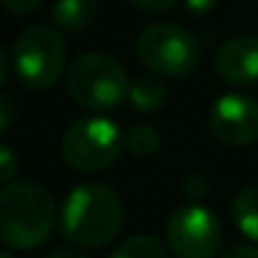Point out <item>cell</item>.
<instances>
[{
  "instance_id": "cell-1",
  "label": "cell",
  "mask_w": 258,
  "mask_h": 258,
  "mask_svg": "<svg viewBox=\"0 0 258 258\" xmlns=\"http://www.w3.org/2000/svg\"><path fill=\"white\" fill-rule=\"evenodd\" d=\"M56 198L33 180H13L0 192V238L8 248H38L56 225Z\"/></svg>"
},
{
  "instance_id": "cell-2",
  "label": "cell",
  "mask_w": 258,
  "mask_h": 258,
  "mask_svg": "<svg viewBox=\"0 0 258 258\" xmlns=\"http://www.w3.org/2000/svg\"><path fill=\"white\" fill-rule=\"evenodd\" d=\"M124 223L121 198L99 182L79 185L69 192L61 213L63 235L81 248H101L116 238Z\"/></svg>"
},
{
  "instance_id": "cell-3",
  "label": "cell",
  "mask_w": 258,
  "mask_h": 258,
  "mask_svg": "<svg viewBox=\"0 0 258 258\" xmlns=\"http://www.w3.org/2000/svg\"><path fill=\"white\" fill-rule=\"evenodd\" d=\"M66 89L71 99L91 111L114 109L126 99L129 79L119 61L106 53H84L66 71Z\"/></svg>"
},
{
  "instance_id": "cell-4",
  "label": "cell",
  "mask_w": 258,
  "mask_h": 258,
  "mask_svg": "<svg viewBox=\"0 0 258 258\" xmlns=\"http://www.w3.org/2000/svg\"><path fill=\"white\" fill-rule=\"evenodd\" d=\"M140 63L162 79H185L198 69L200 41L175 23L147 26L137 38Z\"/></svg>"
},
{
  "instance_id": "cell-5",
  "label": "cell",
  "mask_w": 258,
  "mask_h": 258,
  "mask_svg": "<svg viewBox=\"0 0 258 258\" xmlns=\"http://www.w3.org/2000/svg\"><path fill=\"white\" fill-rule=\"evenodd\" d=\"M124 147L121 129L106 116H86L69 126L61 140V157L76 172L109 167Z\"/></svg>"
},
{
  "instance_id": "cell-6",
  "label": "cell",
  "mask_w": 258,
  "mask_h": 258,
  "mask_svg": "<svg viewBox=\"0 0 258 258\" xmlns=\"http://www.w3.org/2000/svg\"><path fill=\"white\" fill-rule=\"evenodd\" d=\"M13 71L31 89H48L61 79L66 63V43L51 26L26 28L13 46Z\"/></svg>"
},
{
  "instance_id": "cell-7",
  "label": "cell",
  "mask_w": 258,
  "mask_h": 258,
  "mask_svg": "<svg viewBox=\"0 0 258 258\" xmlns=\"http://www.w3.org/2000/svg\"><path fill=\"white\" fill-rule=\"evenodd\" d=\"M167 243L177 258H215L223 243V230L213 210L190 203L170 215Z\"/></svg>"
},
{
  "instance_id": "cell-8",
  "label": "cell",
  "mask_w": 258,
  "mask_h": 258,
  "mask_svg": "<svg viewBox=\"0 0 258 258\" xmlns=\"http://www.w3.org/2000/svg\"><path fill=\"white\" fill-rule=\"evenodd\" d=\"M210 129L225 145L258 142V99L250 94H223L210 109Z\"/></svg>"
},
{
  "instance_id": "cell-9",
  "label": "cell",
  "mask_w": 258,
  "mask_h": 258,
  "mask_svg": "<svg viewBox=\"0 0 258 258\" xmlns=\"http://www.w3.org/2000/svg\"><path fill=\"white\" fill-rule=\"evenodd\" d=\"M215 71L223 81L248 86L258 81V36L243 33L228 38L215 53Z\"/></svg>"
},
{
  "instance_id": "cell-10",
  "label": "cell",
  "mask_w": 258,
  "mask_h": 258,
  "mask_svg": "<svg viewBox=\"0 0 258 258\" xmlns=\"http://www.w3.org/2000/svg\"><path fill=\"white\" fill-rule=\"evenodd\" d=\"M162 76L157 74H142L137 79L129 81V91H126V99L137 111H157L165 106L167 101V86L160 81Z\"/></svg>"
},
{
  "instance_id": "cell-11",
  "label": "cell",
  "mask_w": 258,
  "mask_h": 258,
  "mask_svg": "<svg viewBox=\"0 0 258 258\" xmlns=\"http://www.w3.org/2000/svg\"><path fill=\"white\" fill-rule=\"evenodd\" d=\"M53 23L63 31H84L96 21L99 0H56L53 3Z\"/></svg>"
},
{
  "instance_id": "cell-12",
  "label": "cell",
  "mask_w": 258,
  "mask_h": 258,
  "mask_svg": "<svg viewBox=\"0 0 258 258\" xmlns=\"http://www.w3.org/2000/svg\"><path fill=\"white\" fill-rule=\"evenodd\" d=\"M230 215H233V223L235 228L258 243V185H250V187H243L235 198H233V205H230Z\"/></svg>"
},
{
  "instance_id": "cell-13",
  "label": "cell",
  "mask_w": 258,
  "mask_h": 258,
  "mask_svg": "<svg viewBox=\"0 0 258 258\" xmlns=\"http://www.w3.org/2000/svg\"><path fill=\"white\" fill-rule=\"evenodd\" d=\"M111 258H170V255L162 240H157L155 235H132L121 240V245H116Z\"/></svg>"
},
{
  "instance_id": "cell-14",
  "label": "cell",
  "mask_w": 258,
  "mask_h": 258,
  "mask_svg": "<svg viewBox=\"0 0 258 258\" xmlns=\"http://www.w3.org/2000/svg\"><path fill=\"white\" fill-rule=\"evenodd\" d=\"M160 132L155 126L150 124H135V126H129L126 132H124V147L137 155V157H147V155H155L160 150Z\"/></svg>"
},
{
  "instance_id": "cell-15",
  "label": "cell",
  "mask_w": 258,
  "mask_h": 258,
  "mask_svg": "<svg viewBox=\"0 0 258 258\" xmlns=\"http://www.w3.org/2000/svg\"><path fill=\"white\" fill-rule=\"evenodd\" d=\"M16 170H18V157H16V152L8 145H3L0 147V182L3 185L13 182Z\"/></svg>"
},
{
  "instance_id": "cell-16",
  "label": "cell",
  "mask_w": 258,
  "mask_h": 258,
  "mask_svg": "<svg viewBox=\"0 0 258 258\" xmlns=\"http://www.w3.org/2000/svg\"><path fill=\"white\" fill-rule=\"evenodd\" d=\"M182 192L190 198V200H200L205 192H208V185H205V177L203 175H187L185 180H182Z\"/></svg>"
},
{
  "instance_id": "cell-17",
  "label": "cell",
  "mask_w": 258,
  "mask_h": 258,
  "mask_svg": "<svg viewBox=\"0 0 258 258\" xmlns=\"http://www.w3.org/2000/svg\"><path fill=\"white\" fill-rule=\"evenodd\" d=\"M3 6L13 16H28V13H33L41 6V0H3Z\"/></svg>"
},
{
  "instance_id": "cell-18",
  "label": "cell",
  "mask_w": 258,
  "mask_h": 258,
  "mask_svg": "<svg viewBox=\"0 0 258 258\" xmlns=\"http://www.w3.org/2000/svg\"><path fill=\"white\" fill-rule=\"evenodd\" d=\"M132 6H137L140 11H147V13H162L175 6V0H132Z\"/></svg>"
},
{
  "instance_id": "cell-19",
  "label": "cell",
  "mask_w": 258,
  "mask_h": 258,
  "mask_svg": "<svg viewBox=\"0 0 258 258\" xmlns=\"http://www.w3.org/2000/svg\"><path fill=\"white\" fill-rule=\"evenodd\" d=\"M13 124V101L11 96H0V129L8 132Z\"/></svg>"
},
{
  "instance_id": "cell-20",
  "label": "cell",
  "mask_w": 258,
  "mask_h": 258,
  "mask_svg": "<svg viewBox=\"0 0 258 258\" xmlns=\"http://www.w3.org/2000/svg\"><path fill=\"white\" fill-rule=\"evenodd\" d=\"M223 258H258V248L255 245H235V248L225 250Z\"/></svg>"
},
{
  "instance_id": "cell-21",
  "label": "cell",
  "mask_w": 258,
  "mask_h": 258,
  "mask_svg": "<svg viewBox=\"0 0 258 258\" xmlns=\"http://www.w3.org/2000/svg\"><path fill=\"white\" fill-rule=\"evenodd\" d=\"M46 258H91V255L84 253L81 245H79V248H56V250H51Z\"/></svg>"
},
{
  "instance_id": "cell-22",
  "label": "cell",
  "mask_w": 258,
  "mask_h": 258,
  "mask_svg": "<svg viewBox=\"0 0 258 258\" xmlns=\"http://www.w3.org/2000/svg\"><path fill=\"white\" fill-rule=\"evenodd\" d=\"M215 3H218V0H185L187 11H190V13H198V16H200V13H208Z\"/></svg>"
},
{
  "instance_id": "cell-23",
  "label": "cell",
  "mask_w": 258,
  "mask_h": 258,
  "mask_svg": "<svg viewBox=\"0 0 258 258\" xmlns=\"http://www.w3.org/2000/svg\"><path fill=\"white\" fill-rule=\"evenodd\" d=\"M6 76H8V56L0 48V84H6Z\"/></svg>"
},
{
  "instance_id": "cell-24",
  "label": "cell",
  "mask_w": 258,
  "mask_h": 258,
  "mask_svg": "<svg viewBox=\"0 0 258 258\" xmlns=\"http://www.w3.org/2000/svg\"><path fill=\"white\" fill-rule=\"evenodd\" d=\"M0 258H13V253L11 250H3V253H0Z\"/></svg>"
}]
</instances>
